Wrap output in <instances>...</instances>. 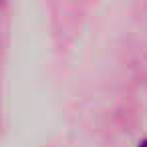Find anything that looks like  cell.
Listing matches in <instances>:
<instances>
[{
    "instance_id": "cell-1",
    "label": "cell",
    "mask_w": 147,
    "mask_h": 147,
    "mask_svg": "<svg viewBox=\"0 0 147 147\" xmlns=\"http://www.w3.org/2000/svg\"><path fill=\"white\" fill-rule=\"evenodd\" d=\"M139 147H147V139H143V141L139 143Z\"/></svg>"
}]
</instances>
